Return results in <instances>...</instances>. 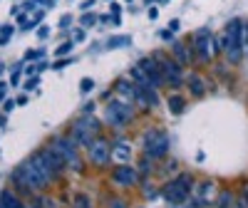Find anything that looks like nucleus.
<instances>
[{"mask_svg": "<svg viewBox=\"0 0 248 208\" xmlns=\"http://www.w3.org/2000/svg\"><path fill=\"white\" fill-rule=\"evenodd\" d=\"M149 171H152V159L144 156V161H141V174H149Z\"/></svg>", "mask_w": 248, "mask_h": 208, "instance_id": "31", "label": "nucleus"}, {"mask_svg": "<svg viewBox=\"0 0 248 208\" xmlns=\"http://www.w3.org/2000/svg\"><path fill=\"white\" fill-rule=\"evenodd\" d=\"M13 37V25H0V45H5Z\"/></svg>", "mask_w": 248, "mask_h": 208, "instance_id": "24", "label": "nucleus"}, {"mask_svg": "<svg viewBox=\"0 0 248 208\" xmlns=\"http://www.w3.org/2000/svg\"><path fill=\"white\" fill-rule=\"evenodd\" d=\"M122 45H132V37H129V35H119V37H109V40H107V47H109V50H117V47H122Z\"/></svg>", "mask_w": 248, "mask_h": 208, "instance_id": "21", "label": "nucleus"}, {"mask_svg": "<svg viewBox=\"0 0 248 208\" xmlns=\"http://www.w3.org/2000/svg\"><path fill=\"white\" fill-rule=\"evenodd\" d=\"M92 109H94V104L90 102V104H85V107H82V112H85V114H92Z\"/></svg>", "mask_w": 248, "mask_h": 208, "instance_id": "38", "label": "nucleus"}, {"mask_svg": "<svg viewBox=\"0 0 248 208\" xmlns=\"http://www.w3.org/2000/svg\"><path fill=\"white\" fill-rule=\"evenodd\" d=\"M32 3H40V5H52V0H32Z\"/></svg>", "mask_w": 248, "mask_h": 208, "instance_id": "42", "label": "nucleus"}, {"mask_svg": "<svg viewBox=\"0 0 248 208\" xmlns=\"http://www.w3.org/2000/svg\"><path fill=\"white\" fill-rule=\"evenodd\" d=\"M109 208H127V201L117 198V196H109Z\"/></svg>", "mask_w": 248, "mask_h": 208, "instance_id": "27", "label": "nucleus"}, {"mask_svg": "<svg viewBox=\"0 0 248 208\" xmlns=\"http://www.w3.org/2000/svg\"><path fill=\"white\" fill-rule=\"evenodd\" d=\"M0 208H3V206H0Z\"/></svg>", "mask_w": 248, "mask_h": 208, "instance_id": "47", "label": "nucleus"}, {"mask_svg": "<svg viewBox=\"0 0 248 208\" xmlns=\"http://www.w3.org/2000/svg\"><path fill=\"white\" fill-rule=\"evenodd\" d=\"M8 89V85H5V82H0V92H5Z\"/></svg>", "mask_w": 248, "mask_h": 208, "instance_id": "44", "label": "nucleus"}, {"mask_svg": "<svg viewBox=\"0 0 248 208\" xmlns=\"http://www.w3.org/2000/svg\"><path fill=\"white\" fill-rule=\"evenodd\" d=\"M32 159L40 163V166H43V169L47 171V176L55 181V178H60L62 176V171H65L67 169V166H65V161H62L60 159V154L52 149V147H45V149H37L35 154H32Z\"/></svg>", "mask_w": 248, "mask_h": 208, "instance_id": "6", "label": "nucleus"}, {"mask_svg": "<svg viewBox=\"0 0 248 208\" xmlns=\"http://www.w3.org/2000/svg\"><path fill=\"white\" fill-rule=\"evenodd\" d=\"M191 191H194L191 174H179L174 181L167 183V189H164V198H167V203H171V206H179L181 201L189 198Z\"/></svg>", "mask_w": 248, "mask_h": 208, "instance_id": "5", "label": "nucleus"}, {"mask_svg": "<svg viewBox=\"0 0 248 208\" xmlns=\"http://www.w3.org/2000/svg\"><path fill=\"white\" fill-rule=\"evenodd\" d=\"M79 89H82V92H85V94H87V92H92V89H94V82L85 77V79H82V82H79Z\"/></svg>", "mask_w": 248, "mask_h": 208, "instance_id": "29", "label": "nucleus"}, {"mask_svg": "<svg viewBox=\"0 0 248 208\" xmlns=\"http://www.w3.org/2000/svg\"><path fill=\"white\" fill-rule=\"evenodd\" d=\"M156 62H159V67H161V74H164V82H169L171 87H179L181 82H184V65L176 59H169V57H164V55H154Z\"/></svg>", "mask_w": 248, "mask_h": 208, "instance_id": "9", "label": "nucleus"}, {"mask_svg": "<svg viewBox=\"0 0 248 208\" xmlns=\"http://www.w3.org/2000/svg\"><path fill=\"white\" fill-rule=\"evenodd\" d=\"M25 72H28V77H30V74H35V72H37V67H35V65H30V67H25Z\"/></svg>", "mask_w": 248, "mask_h": 208, "instance_id": "41", "label": "nucleus"}, {"mask_svg": "<svg viewBox=\"0 0 248 208\" xmlns=\"http://www.w3.org/2000/svg\"><path fill=\"white\" fill-rule=\"evenodd\" d=\"M13 107H15V102H13V99H5V104H3V109H5V112H10Z\"/></svg>", "mask_w": 248, "mask_h": 208, "instance_id": "37", "label": "nucleus"}, {"mask_svg": "<svg viewBox=\"0 0 248 208\" xmlns=\"http://www.w3.org/2000/svg\"><path fill=\"white\" fill-rule=\"evenodd\" d=\"M72 208H92V203H90V196H87V193H77V196H75V203H72Z\"/></svg>", "mask_w": 248, "mask_h": 208, "instance_id": "23", "label": "nucleus"}, {"mask_svg": "<svg viewBox=\"0 0 248 208\" xmlns=\"http://www.w3.org/2000/svg\"><path fill=\"white\" fill-rule=\"evenodd\" d=\"M218 208H233V193H231V191H221V196H218Z\"/></svg>", "mask_w": 248, "mask_h": 208, "instance_id": "22", "label": "nucleus"}, {"mask_svg": "<svg viewBox=\"0 0 248 208\" xmlns=\"http://www.w3.org/2000/svg\"><path fill=\"white\" fill-rule=\"evenodd\" d=\"M99 121L92 117H82L72 124V139L79 144V147H90V144L99 136Z\"/></svg>", "mask_w": 248, "mask_h": 208, "instance_id": "7", "label": "nucleus"}, {"mask_svg": "<svg viewBox=\"0 0 248 208\" xmlns=\"http://www.w3.org/2000/svg\"><path fill=\"white\" fill-rule=\"evenodd\" d=\"M174 55H176V62H181V65H189V59H191V52L186 50L184 43H174Z\"/></svg>", "mask_w": 248, "mask_h": 208, "instance_id": "18", "label": "nucleus"}, {"mask_svg": "<svg viewBox=\"0 0 248 208\" xmlns=\"http://www.w3.org/2000/svg\"><path fill=\"white\" fill-rule=\"evenodd\" d=\"M243 201H246V203H248V183H246V186H243Z\"/></svg>", "mask_w": 248, "mask_h": 208, "instance_id": "43", "label": "nucleus"}, {"mask_svg": "<svg viewBox=\"0 0 248 208\" xmlns=\"http://www.w3.org/2000/svg\"><path fill=\"white\" fill-rule=\"evenodd\" d=\"M0 206H3V208H25V206H23V201H20L10 189H5L3 193H0Z\"/></svg>", "mask_w": 248, "mask_h": 208, "instance_id": "15", "label": "nucleus"}, {"mask_svg": "<svg viewBox=\"0 0 248 208\" xmlns=\"http://www.w3.org/2000/svg\"><path fill=\"white\" fill-rule=\"evenodd\" d=\"M132 117H134L132 104H124L122 99L119 102L114 99V102H109L107 107H105V119H107L109 127H114V129H124Z\"/></svg>", "mask_w": 248, "mask_h": 208, "instance_id": "8", "label": "nucleus"}, {"mask_svg": "<svg viewBox=\"0 0 248 208\" xmlns=\"http://www.w3.org/2000/svg\"><path fill=\"white\" fill-rule=\"evenodd\" d=\"M72 47H75L72 40H70V43H62V45L55 50V55H57V57H65V55H70V52H72Z\"/></svg>", "mask_w": 248, "mask_h": 208, "instance_id": "25", "label": "nucleus"}, {"mask_svg": "<svg viewBox=\"0 0 248 208\" xmlns=\"http://www.w3.org/2000/svg\"><path fill=\"white\" fill-rule=\"evenodd\" d=\"M35 206H37V208H57L55 201H52V198H45V196H43V198H37Z\"/></svg>", "mask_w": 248, "mask_h": 208, "instance_id": "26", "label": "nucleus"}, {"mask_svg": "<svg viewBox=\"0 0 248 208\" xmlns=\"http://www.w3.org/2000/svg\"><path fill=\"white\" fill-rule=\"evenodd\" d=\"M35 85H37V77H32V79H28V82H25V89H32Z\"/></svg>", "mask_w": 248, "mask_h": 208, "instance_id": "36", "label": "nucleus"}, {"mask_svg": "<svg viewBox=\"0 0 248 208\" xmlns=\"http://www.w3.org/2000/svg\"><path fill=\"white\" fill-rule=\"evenodd\" d=\"M67 25H72V17H70V15H65V17L60 20V28H62V30H67Z\"/></svg>", "mask_w": 248, "mask_h": 208, "instance_id": "34", "label": "nucleus"}, {"mask_svg": "<svg viewBox=\"0 0 248 208\" xmlns=\"http://www.w3.org/2000/svg\"><path fill=\"white\" fill-rule=\"evenodd\" d=\"M141 144H144V156H149V159H161V156L169 154L171 139H169L167 132H161V129H149L147 134H144Z\"/></svg>", "mask_w": 248, "mask_h": 208, "instance_id": "4", "label": "nucleus"}, {"mask_svg": "<svg viewBox=\"0 0 248 208\" xmlns=\"http://www.w3.org/2000/svg\"><path fill=\"white\" fill-rule=\"evenodd\" d=\"M75 40H85V30H75Z\"/></svg>", "mask_w": 248, "mask_h": 208, "instance_id": "40", "label": "nucleus"}, {"mask_svg": "<svg viewBox=\"0 0 248 208\" xmlns=\"http://www.w3.org/2000/svg\"><path fill=\"white\" fill-rule=\"evenodd\" d=\"M211 30L209 28H201L194 32V52L199 62H209L211 59Z\"/></svg>", "mask_w": 248, "mask_h": 208, "instance_id": "11", "label": "nucleus"}, {"mask_svg": "<svg viewBox=\"0 0 248 208\" xmlns=\"http://www.w3.org/2000/svg\"><path fill=\"white\" fill-rule=\"evenodd\" d=\"M52 149L60 154V159L65 161L67 169L72 171H82L85 166H82V156H79V144L72 139V136H55L52 139Z\"/></svg>", "mask_w": 248, "mask_h": 208, "instance_id": "3", "label": "nucleus"}, {"mask_svg": "<svg viewBox=\"0 0 248 208\" xmlns=\"http://www.w3.org/2000/svg\"><path fill=\"white\" fill-rule=\"evenodd\" d=\"M37 37H40V40H47V37H50V28H47V25H40Z\"/></svg>", "mask_w": 248, "mask_h": 208, "instance_id": "32", "label": "nucleus"}, {"mask_svg": "<svg viewBox=\"0 0 248 208\" xmlns=\"http://www.w3.org/2000/svg\"><path fill=\"white\" fill-rule=\"evenodd\" d=\"M167 104H169V112H171V114H181L184 107H186V99H184L181 94H171Z\"/></svg>", "mask_w": 248, "mask_h": 208, "instance_id": "20", "label": "nucleus"}, {"mask_svg": "<svg viewBox=\"0 0 248 208\" xmlns=\"http://www.w3.org/2000/svg\"><path fill=\"white\" fill-rule=\"evenodd\" d=\"M243 20L233 17L229 25H226V35H223V52L229 55V62H233V65H238V62L243 59V50H246V43H243Z\"/></svg>", "mask_w": 248, "mask_h": 208, "instance_id": "2", "label": "nucleus"}, {"mask_svg": "<svg viewBox=\"0 0 248 208\" xmlns=\"http://www.w3.org/2000/svg\"><path fill=\"white\" fill-rule=\"evenodd\" d=\"M112 156H114V159H119L122 163H127V159L132 156L129 144H117V147H112Z\"/></svg>", "mask_w": 248, "mask_h": 208, "instance_id": "19", "label": "nucleus"}, {"mask_svg": "<svg viewBox=\"0 0 248 208\" xmlns=\"http://www.w3.org/2000/svg\"><path fill=\"white\" fill-rule=\"evenodd\" d=\"M40 57H43V50H28V52H25V59H28V62L40 59Z\"/></svg>", "mask_w": 248, "mask_h": 208, "instance_id": "30", "label": "nucleus"}, {"mask_svg": "<svg viewBox=\"0 0 248 208\" xmlns=\"http://www.w3.org/2000/svg\"><path fill=\"white\" fill-rule=\"evenodd\" d=\"M92 5H94V0H85V3H82L79 8H82V10H85V13H87V10H90Z\"/></svg>", "mask_w": 248, "mask_h": 208, "instance_id": "35", "label": "nucleus"}, {"mask_svg": "<svg viewBox=\"0 0 248 208\" xmlns=\"http://www.w3.org/2000/svg\"><path fill=\"white\" fill-rule=\"evenodd\" d=\"M0 74H3V65H0Z\"/></svg>", "mask_w": 248, "mask_h": 208, "instance_id": "46", "label": "nucleus"}, {"mask_svg": "<svg viewBox=\"0 0 248 208\" xmlns=\"http://www.w3.org/2000/svg\"><path fill=\"white\" fill-rule=\"evenodd\" d=\"M13 181H15V186H17V191L30 193V196H32V193H43V191H47V189H50V183H52V178L47 176V171H45L32 156H30L25 163H20L17 169H15Z\"/></svg>", "mask_w": 248, "mask_h": 208, "instance_id": "1", "label": "nucleus"}, {"mask_svg": "<svg viewBox=\"0 0 248 208\" xmlns=\"http://www.w3.org/2000/svg\"><path fill=\"white\" fill-rule=\"evenodd\" d=\"M189 87H191V94H194V97H203L206 82H203L199 74H189Z\"/></svg>", "mask_w": 248, "mask_h": 208, "instance_id": "17", "label": "nucleus"}, {"mask_svg": "<svg viewBox=\"0 0 248 208\" xmlns=\"http://www.w3.org/2000/svg\"><path fill=\"white\" fill-rule=\"evenodd\" d=\"M94 23H97V17H94L92 13H90V15H87V13H85V15H82V28H92Z\"/></svg>", "mask_w": 248, "mask_h": 208, "instance_id": "28", "label": "nucleus"}, {"mask_svg": "<svg viewBox=\"0 0 248 208\" xmlns=\"http://www.w3.org/2000/svg\"><path fill=\"white\" fill-rule=\"evenodd\" d=\"M214 181H201L199 186H196V196H199V203H203L206 198H211L214 196Z\"/></svg>", "mask_w": 248, "mask_h": 208, "instance_id": "16", "label": "nucleus"}, {"mask_svg": "<svg viewBox=\"0 0 248 208\" xmlns=\"http://www.w3.org/2000/svg\"><path fill=\"white\" fill-rule=\"evenodd\" d=\"M87 156H90V161L94 163V166H107L109 163V159H112V144L107 141V139H102V136H97L90 147H87Z\"/></svg>", "mask_w": 248, "mask_h": 208, "instance_id": "10", "label": "nucleus"}, {"mask_svg": "<svg viewBox=\"0 0 248 208\" xmlns=\"http://www.w3.org/2000/svg\"><path fill=\"white\" fill-rule=\"evenodd\" d=\"M114 92L122 97L124 104L137 102V85H132V82H127V79H119L117 85H114Z\"/></svg>", "mask_w": 248, "mask_h": 208, "instance_id": "14", "label": "nucleus"}, {"mask_svg": "<svg viewBox=\"0 0 248 208\" xmlns=\"http://www.w3.org/2000/svg\"><path fill=\"white\" fill-rule=\"evenodd\" d=\"M137 178H139V174H137L134 166H129V163H119V166L112 169V181L117 186H122V189H132V186L137 183Z\"/></svg>", "mask_w": 248, "mask_h": 208, "instance_id": "13", "label": "nucleus"}, {"mask_svg": "<svg viewBox=\"0 0 248 208\" xmlns=\"http://www.w3.org/2000/svg\"><path fill=\"white\" fill-rule=\"evenodd\" d=\"M144 74H147V79L152 82V85L159 89V87H164V74H161V67H159V62H156V57L152 55V57H141L139 59V65H137Z\"/></svg>", "mask_w": 248, "mask_h": 208, "instance_id": "12", "label": "nucleus"}, {"mask_svg": "<svg viewBox=\"0 0 248 208\" xmlns=\"http://www.w3.org/2000/svg\"><path fill=\"white\" fill-rule=\"evenodd\" d=\"M3 94H5V92H0V102H3Z\"/></svg>", "mask_w": 248, "mask_h": 208, "instance_id": "45", "label": "nucleus"}, {"mask_svg": "<svg viewBox=\"0 0 248 208\" xmlns=\"http://www.w3.org/2000/svg\"><path fill=\"white\" fill-rule=\"evenodd\" d=\"M70 65V59H65V57H60L57 62H55V65H52V70H62V67H67Z\"/></svg>", "mask_w": 248, "mask_h": 208, "instance_id": "33", "label": "nucleus"}, {"mask_svg": "<svg viewBox=\"0 0 248 208\" xmlns=\"http://www.w3.org/2000/svg\"><path fill=\"white\" fill-rule=\"evenodd\" d=\"M169 30H171V32L179 30V20H171V23H169Z\"/></svg>", "mask_w": 248, "mask_h": 208, "instance_id": "39", "label": "nucleus"}]
</instances>
